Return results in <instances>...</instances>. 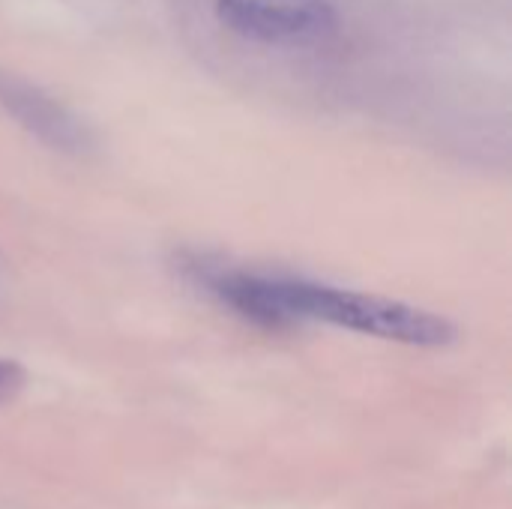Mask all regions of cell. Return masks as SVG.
<instances>
[{"mask_svg": "<svg viewBox=\"0 0 512 509\" xmlns=\"http://www.w3.org/2000/svg\"><path fill=\"white\" fill-rule=\"evenodd\" d=\"M198 282L219 303L258 327H291L303 321L333 324L351 333L402 342L414 348H444L456 339L453 321L438 312L390 300L381 294L336 288L303 276L255 273L240 267H192Z\"/></svg>", "mask_w": 512, "mask_h": 509, "instance_id": "1", "label": "cell"}, {"mask_svg": "<svg viewBox=\"0 0 512 509\" xmlns=\"http://www.w3.org/2000/svg\"><path fill=\"white\" fill-rule=\"evenodd\" d=\"M21 381H24L21 366L12 363V360H0V399L12 396V393L21 387Z\"/></svg>", "mask_w": 512, "mask_h": 509, "instance_id": "4", "label": "cell"}, {"mask_svg": "<svg viewBox=\"0 0 512 509\" xmlns=\"http://www.w3.org/2000/svg\"><path fill=\"white\" fill-rule=\"evenodd\" d=\"M0 105L21 129H27L51 150L69 156H84L87 150H93L90 126L60 99L24 78L0 75Z\"/></svg>", "mask_w": 512, "mask_h": 509, "instance_id": "3", "label": "cell"}, {"mask_svg": "<svg viewBox=\"0 0 512 509\" xmlns=\"http://www.w3.org/2000/svg\"><path fill=\"white\" fill-rule=\"evenodd\" d=\"M219 21L261 45H318L336 33L330 0H216Z\"/></svg>", "mask_w": 512, "mask_h": 509, "instance_id": "2", "label": "cell"}]
</instances>
